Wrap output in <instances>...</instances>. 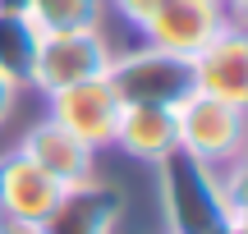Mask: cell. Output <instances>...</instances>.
Segmentation results:
<instances>
[{"label":"cell","mask_w":248,"mask_h":234,"mask_svg":"<svg viewBox=\"0 0 248 234\" xmlns=\"http://www.w3.org/2000/svg\"><path fill=\"white\" fill-rule=\"evenodd\" d=\"M37 46H42V32L28 23V14L0 5V73H5L14 88H32Z\"/></svg>","instance_id":"7c38bea8"},{"label":"cell","mask_w":248,"mask_h":234,"mask_svg":"<svg viewBox=\"0 0 248 234\" xmlns=\"http://www.w3.org/2000/svg\"><path fill=\"white\" fill-rule=\"evenodd\" d=\"M120 189H110V184H101L97 175L83 184H69V189H60V198H55L51 216L42 220L46 234H110L120 220Z\"/></svg>","instance_id":"ba28073f"},{"label":"cell","mask_w":248,"mask_h":234,"mask_svg":"<svg viewBox=\"0 0 248 234\" xmlns=\"http://www.w3.org/2000/svg\"><path fill=\"white\" fill-rule=\"evenodd\" d=\"M239 28V14H234L225 0H166L147 23L138 28L142 42L156 46V51H170L179 60H193L198 51L216 42L221 32Z\"/></svg>","instance_id":"277c9868"},{"label":"cell","mask_w":248,"mask_h":234,"mask_svg":"<svg viewBox=\"0 0 248 234\" xmlns=\"http://www.w3.org/2000/svg\"><path fill=\"white\" fill-rule=\"evenodd\" d=\"M110 42L97 28H74V32H42V46H37V64H32V88L42 92H60L69 83L83 78H101L110 64Z\"/></svg>","instance_id":"5b68a950"},{"label":"cell","mask_w":248,"mask_h":234,"mask_svg":"<svg viewBox=\"0 0 248 234\" xmlns=\"http://www.w3.org/2000/svg\"><path fill=\"white\" fill-rule=\"evenodd\" d=\"M188 64H193V92L216 97L225 106H244L248 101V37H244V28L221 32Z\"/></svg>","instance_id":"52a82bcc"},{"label":"cell","mask_w":248,"mask_h":234,"mask_svg":"<svg viewBox=\"0 0 248 234\" xmlns=\"http://www.w3.org/2000/svg\"><path fill=\"white\" fill-rule=\"evenodd\" d=\"M14 101H18V88H14V83L5 78V73H0V124L9 119V110H14Z\"/></svg>","instance_id":"9a60e30c"},{"label":"cell","mask_w":248,"mask_h":234,"mask_svg":"<svg viewBox=\"0 0 248 234\" xmlns=\"http://www.w3.org/2000/svg\"><path fill=\"white\" fill-rule=\"evenodd\" d=\"M55 198H60V184L32 165L23 152H9L0 161V216H14V220H32L42 225L51 216Z\"/></svg>","instance_id":"9c48e42d"},{"label":"cell","mask_w":248,"mask_h":234,"mask_svg":"<svg viewBox=\"0 0 248 234\" xmlns=\"http://www.w3.org/2000/svg\"><path fill=\"white\" fill-rule=\"evenodd\" d=\"M156 170H161V207H166L170 234H225L234 220H244V211H234L225 198L221 175L198 156H188L184 147L161 156Z\"/></svg>","instance_id":"6da1fadb"},{"label":"cell","mask_w":248,"mask_h":234,"mask_svg":"<svg viewBox=\"0 0 248 234\" xmlns=\"http://www.w3.org/2000/svg\"><path fill=\"white\" fill-rule=\"evenodd\" d=\"M115 147H124L138 161H161L179 147L175 106H124L115 124Z\"/></svg>","instance_id":"8fae6325"},{"label":"cell","mask_w":248,"mask_h":234,"mask_svg":"<svg viewBox=\"0 0 248 234\" xmlns=\"http://www.w3.org/2000/svg\"><path fill=\"white\" fill-rule=\"evenodd\" d=\"M0 234H46L42 225H32V220H14V216H0Z\"/></svg>","instance_id":"2e32d148"},{"label":"cell","mask_w":248,"mask_h":234,"mask_svg":"<svg viewBox=\"0 0 248 234\" xmlns=\"http://www.w3.org/2000/svg\"><path fill=\"white\" fill-rule=\"evenodd\" d=\"M23 14L37 32H74L101 23V0H23Z\"/></svg>","instance_id":"4fadbf2b"},{"label":"cell","mask_w":248,"mask_h":234,"mask_svg":"<svg viewBox=\"0 0 248 234\" xmlns=\"http://www.w3.org/2000/svg\"><path fill=\"white\" fill-rule=\"evenodd\" d=\"M51 97V124H60L64 133H74L78 143H88L92 152L97 147H110L115 143V124H120V97L115 88L101 78H83V83H69L60 92H46Z\"/></svg>","instance_id":"8992f818"},{"label":"cell","mask_w":248,"mask_h":234,"mask_svg":"<svg viewBox=\"0 0 248 234\" xmlns=\"http://www.w3.org/2000/svg\"><path fill=\"white\" fill-rule=\"evenodd\" d=\"M106 83L115 88L120 106H179L193 92V64L142 42L138 51L110 55Z\"/></svg>","instance_id":"7a4b0ae2"},{"label":"cell","mask_w":248,"mask_h":234,"mask_svg":"<svg viewBox=\"0 0 248 234\" xmlns=\"http://www.w3.org/2000/svg\"><path fill=\"white\" fill-rule=\"evenodd\" d=\"M18 152L28 156L32 165H42L46 175H51L60 189H69V184H83V179H92V147L88 143H78L74 133H64L60 124H37L32 133L23 138V147Z\"/></svg>","instance_id":"30bf717a"},{"label":"cell","mask_w":248,"mask_h":234,"mask_svg":"<svg viewBox=\"0 0 248 234\" xmlns=\"http://www.w3.org/2000/svg\"><path fill=\"white\" fill-rule=\"evenodd\" d=\"M175 124H179V147L202 165L225 170V165L244 161V106H225L216 97L188 92L175 106Z\"/></svg>","instance_id":"3957f363"},{"label":"cell","mask_w":248,"mask_h":234,"mask_svg":"<svg viewBox=\"0 0 248 234\" xmlns=\"http://www.w3.org/2000/svg\"><path fill=\"white\" fill-rule=\"evenodd\" d=\"M161 5H166V0H110V9H115V14H120L129 28H142Z\"/></svg>","instance_id":"5bb4252c"},{"label":"cell","mask_w":248,"mask_h":234,"mask_svg":"<svg viewBox=\"0 0 248 234\" xmlns=\"http://www.w3.org/2000/svg\"><path fill=\"white\" fill-rule=\"evenodd\" d=\"M225 234H248V230H244V220H234V225H230V230H225Z\"/></svg>","instance_id":"ac0fdd59"},{"label":"cell","mask_w":248,"mask_h":234,"mask_svg":"<svg viewBox=\"0 0 248 234\" xmlns=\"http://www.w3.org/2000/svg\"><path fill=\"white\" fill-rule=\"evenodd\" d=\"M225 5H230V9H234V14H239V18H244V0H225Z\"/></svg>","instance_id":"e0dca14e"},{"label":"cell","mask_w":248,"mask_h":234,"mask_svg":"<svg viewBox=\"0 0 248 234\" xmlns=\"http://www.w3.org/2000/svg\"><path fill=\"white\" fill-rule=\"evenodd\" d=\"M0 5H5V9H23V0H0Z\"/></svg>","instance_id":"d6986e66"}]
</instances>
